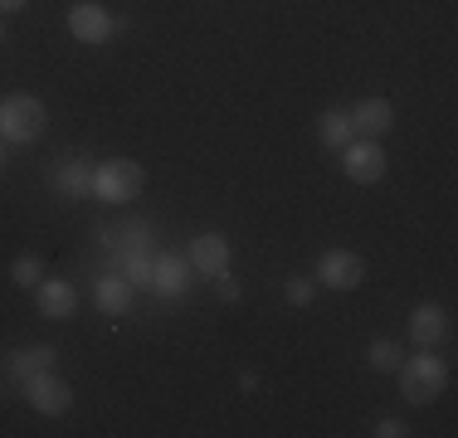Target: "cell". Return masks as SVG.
I'll return each mask as SVG.
<instances>
[{
    "instance_id": "52a82bcc",
    "label": "cell",
    "mask_w": 458,
    "mask_h": 438,
    "mask_svg": "<svg viewBox=\"0 0 458 438\" xmlns=\"http://www.w3.org/2000/svg\"><path fill=\"white\" fill-rule=\"evenodd\" d=\"M312 278H318V288H332V292H352L366 282V258L356 254V248H327L318 258V268H312Z\"/></svg>"
},
{
    "instance_id": "5b68a950",
    "label": "cell",
    "mask_w": 458,
    "mask_h": 438,
    "mask_svg": "<svg viewBox=\"0 0 458 438\" xmlns=\"http://www.w3.org/2000/svg\"><path fill=\"white\" fill-rule=\"evenodd\" d=\"M20 390H25V404L35 414H45V419H59V414L73 409V385L64 375H54V370H39V375L20 380Z\"/></svg>"
},
{
    "instance_id": "8fae6325",
    "label": "cell",
    "mask_w": 458,
    "mask_h": 438,
    "mask_svg": "<svg viewBox=\"0 0 458 438\" xmlns=\"http://www.w3.org/2000/svg\"><path fill=\"white\" fill-rule=\"evenodd\" d=\"M191 278H195V268L181 254H157L151 258V292H157V298H166V302L185 298Z\"/></svg>"
},
{
    "instance_id": "4fadbf2b",
    "label": "cell",
    "mask_w": 458,
    "mask_h": 438,
    "mask_svg": "<svg viewBox=\"0 0 458 438\" xmlns=\"http://www.w3.org/2000/svg\"><path fill=\"white\" fill-rule=\"evenodd\" d=\"M35 302H39V312H45L49 322H64V316L79 312V288H73L69 278H39Z\"/></svg>"
},
{
    "instance_id": "603a6c76",
    "label": "cell",
    "mask_w": 458,
    "mask_h": 438,
    "mask_svg": "<svg viewBox=\"0 0 458 438\" xmlns=\"http://www.w3.org/2000/svg\"><path fill=\"white\" fill-rule=\"evenodd\" d=\"M239 390H244V394L259 390V375H254V370H244V375H239Z\"/></svg>"
},
{
    "instance_id": "6da1fadb",
    "label": "cell",
    "mask_w": 458,
    "mask_h": 438,
    "mask_svg": "<svg viewBox=\"0 0 458 438\" xmlns=\"http://www.w3.org/2000/svg\"><path fill=\"white\" fill-rule=\"evenodd\" d=\"M395 380H400V394H405V404L424 409V404H434L444 390H449V366H444L434 350H414V356L400 360Z\"/></svg>"
},
{
    "instance_id": "2e32d148",
    "label": "cell",
    "mask_w": 458,
    "mask_h": 438,
    "mask_svg": "<svg viewBox=\"0 0 458 438\" xmlns=\"http://www.w3.org/2000/svg\"><path fill=\"white\" fill-rule=\"evenodd\" d=\"M54 190L69 195V200H83V195H93V171L83 166L79 156L59 161V166H54Z\"/></svg>"
},
{
    "instance_id": "e0dca14e",
    "label": "cell",
    "mask_w": 458,
    "mask_h": 438,
    "mask_svg": "<svg viewBox=\"0 0 458 438\" xmlns=\"http://www.w3.org/2000/svg\"><path fill=\"white\" fill-rule=\"evenodd\" d=\"M318 137H322V147H332V151H342L346 141L356 137V131H352V117H346V107H327V113L318 117Z\"/></svg>"
},
{
    "instance_id": "8992f818",
    "label": "cell",
    "mask_w": 458,
    "mask_h": 438,
    "mask_svg": "<svg viewBox=\"0 0 458 438\" xmlns=\"http://www.w3.org/2000/svg\"><path fill=\"white\" fill-rule=\"evenodd\" d=\"M386 166H390L386 147L370 141V137H352L342 147V171H346V181H352V185H380V181H386Z\"/></svg>"
},
{
    "instance_id": "ffe728a7",
    "label": "cell",
    "mask_w": 458,
    "mask_h": 438,
    "mask_svg": "<svg viewBox=\"0 0 458 438\" xmlns=\"http://www.w3.org/2000/svg\"><path fill=\"white\" fill-rule=\"evenodd\" d=\"M283 298H288L293 307H312V298H318V278H288L283 282Z\"/></svg>"
},
{
    "instance_id": "5bb4252c",
    "label": "cell",
    "mask_w": 458,
    "mask_h": 438,
    "mask_svg": "<svg viewBox=\"0 0 458 438\" xmlns=\"http://www.w3.org/2000/svg\"><path fill=\"white\" fill-rule=\"evenodd\" d=\"M132 282L123 278V273H103V278L93 282V302H98V312H107V316H123V312H132Z\"/></svg>"
},
{
    "instance_id": "7c38bea8",
    "label": "cell",
    "mask_w": 458,
    "mask_h": 438,
    "mask_svg": "<svg viewBox=\"0 0 458 438\" xmlns=\"http://www.w3.org/2000/svg\"><path fill=\"white\" fill-rule=\"evenodd\" d=\"M346 117H352L356 137H370V141H380L390 127H395V107H390V97H361V103L346 107Z\"/></svg>"
},
{
    "instance_id": "30bf717a",
    "label": "cell",
    "mask_w": 458,
    "mask_h": 438,
    "mask_svg": "<svg viewBox=\"0 0 458 438\" xmlns=\"http://www.w3.org/2000/svg\"><path fill=\"white\" fill-rule=\"evenodd\" d=\"M151 234H157V224H151V219H127L123 229H98V244L113 248L117 263H123V258L151 254Z\"/></svg>"
},
{
    "instance_id": "d6986e66",
    "label": "cell",
    "mask_w": 458,
    "mask_h": 438,
    "mask_svg": "<svg viewBox=\"0 0 458 438\" xmlns=\"http://www.w3.org/2000/svg\"><path fill=\"white\" fill-rule=\"evenodd\" d=\"M39 273H45V258H39V254H20L15 263H10V282H15V288L35 292L39 288Z\"/></svg>"
},
{
    "instance_id": "44dd1931",
    "label": "cell",
    "mask_w": 458,
    "mask_h": 438,
    "mask_svg": "<svg viewBox=\"0 0 458 438\" xmlns=\"http://www.w3.org/2000/svg\"><path fill=\"white\" fill-rule=\"evenodd\" d=\"M215 298H220V302H239V298H244L239 278H229V273H220V278H215Z\"/></svg>"
},
{
    "instance_id": "484cf974",
    "label": "cell",
    "mask_w": 458,
    "mask_h": 438,
    "mask_svg": "<svg viewBox=\"0 0 458 438\" xmlns=\"http://www.w3.org/2000/svg\"><path fill=\"white\" fill-rule=\"evenodd\" d=\"M0 39H5V15H0Z\"/></svg>"
},
{
    "instance_id": "3957f363",
    "label": "cell",
    "mask_w": 458,
    "mask_h": 438,
    "mask_svg": "<svg viewBox=\"0 0 458 438\" xmlns=\"http://www.w3.org/2000/svg\"><path fill=\"white\" fill-rule=\"evenodd\" d=\"M64 25H69V35L79 44H107V39H117L127 29V20L113 15L103 0H73L69 15H64Z\"/></svg>"
},
{
    "instance_id": "cb8c5ba5",
    "label": "cell",
    "mask_w": 458,
    "mask_h": 438,
    "mask_svg": "<svg viewBox=\"0 0 458 438\" xmlns=\"http://www.w3.org/2000/svg\"><path fill=\"white\" fill-rule=\"evenodd\" d=\"M30 0H0V15H15V10H25Z\"/></svg>"
},
{
    "instance_id": "9a60e30c",
    "label": "cell",
    "mask_w": 458,
    "mask_h": 438,
    "mask_svg": "<svg viewBox=\"0 0 458 438\" xmlns=\"http://www.w3.org/2000/svg\"><path fill=\"white\" fill-rule=\"evenodd\" d=\"M54 356L59 350L54 346H20V350H10V360H5V370H10V380H30V375H39V370H54Z\"/></svg>"
},
{
    "instance_id": "7402d4cb",
    "label": "cell",
    "mask_w": 458,
    "mask_h": 438,
    "mask_svg": "<svg viewBox=\"0 0 458 438\" xmlns=\"http://www.w3.org/2000/svg\"><path fill=\"white\" fill-rule=\"evenodd\" d=\"M370 434H376V438H405L410 429H405L400 419H390V414H386V419H376V429H370Z\"/></svg>"
},
{
    "instance_id": "7a4b0ae2",
    "label": "cell",
    "mask_w": 458,
    "mask_h": 438,
    "mask_svg": "<svg viewBox=\"0 0 458 438\" xmlns=\"http://www.w3.org/2000/svg\"><path fill=\"white\" fill-rule=\"evenodd\" d=\"M49 131V107L35 93H5L0 97V137L10 147H30Z\"/></svg>"
},
{
    "instance_id": "ac0fdd59",
    "label": "cell",
    "mask_w": 458,
    "mask_h": 438,
    "mask_svg": "<svg viewBox=\"0 0 458 438\" xmlns=\"http://www.w3.org/2000/svg\"><path fill=\"white\" fill-rule=\"evenodd\" d=\"M400 360H405V350H400V341H390V336H376V341L366 346V366L380 370V375H395Z\"/></svg>"
},
{
    "instance_id": "277c9868",
    "label": "cell",
    "mask_w": 458,
    "mask_h": 438,
    "mask_svg": "<svg viewBox=\"0 0 458 438\" xmlns=\"http://www.w3.org/2000/svg\"><path fill=\"white\" fill-rule=\"evenodd\" d=\"M141 181H147V171L127 156H113L103 166H93V195L103 205H132L141 195Z\"/></svg>"
},
{
    "instance_id": "ba28073f",
    "label": "cell",
    "mask_w": 458,
    "mask_h": 438,
    "mask_svg": "<svg viewBox=\"0 0 458 438\" xmlns=\"http://www.w3.org/2000/svg\"><path fill=\"white\" fill-rule=\"evenodd\" d=\"M185 263H191L200 278H220V273H229V263H234V244H229L225 234H215V229H205V234L191 239V248H185Z\"/></svg>"
},
{
    "instance_id": "9c48e42d",
    "label": "cell",
    "mask_w": 458,
    "mask_h": 438,
    "mask_svg": "<svg viewBox=\"0 0 458 438\" xmlns=\"http://www.w3.org/2000/svg\"><path fill=\"white\" fill-rule=\"evenodd\" d=\"M449 341V312L439 302H420L410 312V346L414 350H439Z\"/></svg>"
},
{
    "instance_id": "d4e9b609",
    "label": "cell",
    "mask_w": 458,
    "mask_h": 438,
    "mask_svg": "<svg viewBox=\"0 0 458 438\" xmlns=\"http://www.w3.org/2000/svg\"><path fill=\"white\" fill-rule=\"evenodd\" d=\"M5 161H10V141L0 137V171H5Z\"/></svg>"
}]
</instances>
